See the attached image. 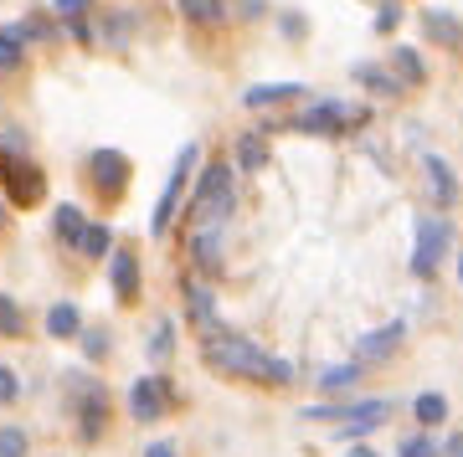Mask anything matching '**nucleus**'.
Masks as SVG:
<instances>
[{
	"label": "nucleus",
	"mask_w": 463,
	"mask_h": 457,
	"mask_svg": "<svg viewBox=\"0 0 463 457\" xmlns=\"http://www.w3.org/2000/svg\"><path fill=\"white\" fill-rule=\"evenodd\" d=\"M232 211H237V164L232 160L201 164L196 185L185 196V231L191 227H227Z\"/></svg>",
	"instance_id": "f257e3e1"
},
{
	"label": "nucleus",
	"mask_w": 463,
	"mask_h": 457,
	"mask_svg": "<svg viewBox=\"0 0 463 457\" xmlns=\"http://www.w3.org/2000/svg\"><path fill=\"white\" fill-rule=\"evenodd\" d=\"M62 391H67V416H72V432L83 447L109 437V422H114V406H109V386L99 376H88L83 365L62 370Z\"/></svg>",
	"instance_id": "f03ea898"
},
{
	"label": "nucleus",
	"mask_w": 463,
	"mask_h": 457,
	"mask_svg": "<svg viewBox=\"0 0 463 457\" xmlns=\"http://www.w3.org/2000/svg\"><path fill=\"white\" fill-rule=\"evenodd\" d=\"M201 365L222 380H258L263 386V365H268V350L248 340V334H237V329H222L212 340H201Z\"/></svg>",
	"instance_id": "7ed1b4c3"
},
{
	"label": "nucleus",
	"mask_w": 463,
	"mask_h": 457,
	"mask_svg": "<svg viewBox=\"0 0 463 457\" xmlns=\"http://www.w3.org/2000/svg\"><path fill=\"white\" fill-rule=\"evenodd\" d=\"M371 124V103H345V98H315L304 114L288 118V129L315 134V139H340V134H361Z\"/></svg>",
	"instance_id": "20e7f679"
},
{
	"label": "nucleus",
	"mask_w": 463,
	"mask_h": 457,
	"mask_svg": "<svg viewBox=\"0 0 463 457\" xmlns=\"http://www.w3.org/2000/svg\"><path fill=\"white\" fill-rule=\"evenodd\" d=\"M448 247H453V221L443 211L417 216V247H412V262H407L417 283H438V267H443Z\"/></svg>",
	"instance_id": "39448f33"
},
{
	"label": "nucleus",
	"mask_w": 463,
	"mask_h": 457,
	"mask_svg": "<svg viewBox=\"0 0 463 457\" xmlns=\"http://www.w3.org/2000/svg\"><path fill=\"white\" fill-rule=\"evenodd\" d=\"M196 164H201V145L191 139V145H181V154H175V164H170L165 191H160V201H155V216H149V237H170L175 216L185 211V180H191V170H196Z\"/></svg>",
	"instance_id": "423d86ee"
},
{
	"label": "nucleus",
	"mask_w": 463,
	"mask_h": 457,
	"mask_svg": "<svg viewBox=\"0 0 463 457\" xmlns=\"http://www.w3.org/2000/svg\"><path fill=\"white\" fill-rule=\"evenodd\" d=\"M83 175H88V185H93V196L114 206V201H124V191H129L134 164H129L124 149H93L88 164H83Z\"/></svg>",
	"instance_id": "0eeeda50"
},
{
	"label": "nucleus",
	"mask_w": 463,
	"mask_h": 457,
	"mask_svg": "<svg viewBox=\"0 0 463 457\" xmlns=\"http://www.w3.org/2000/svg\"><path fill=\"white\" fill-rule=\"evenodd\" d=\"M181 309H185V324L196 329L201 340H212V334H222V309H216V288L206 278H181Z\"/></svg>",
	"instance_id": "6e6552de"
},
{
	"label": "nucleus",
	"mask_w": 463,
	"mask_h": 457,
	"mask_svg": "<svg viewBox=\"0 0 463 457\" xmlns=\"http://www.w3.org/2000/svg\"><path fill=\"white\" fill-rule=\"evenodd\" d=\"M170 406H175V386H170L165 370H149V376H139L129 386V416L134 422H160V416H170Z\"/></svg>",
	"instance_id": "1a4fd4ad"
},
{
	"label": "nucleus",
	"mask_w": 463,
	"mask_h": 457,
	"mask_svg": "<svg viewBox=\"0 0 463 457\" xmlns=\"http://www.w3.org/2000/svg\"><path fill=\"white\" fill-rule=\"evenodd\" d=\"M304 422H325V426H345V422H361V416H392V401H381V396H355V401H309V406L298 411Z\"/></svg>",
	"instance_id": "9d476101"
},
{
	"label": "nucleus",
	"mask_w": 463,
	"mask_h": 457,
	"mask_svg": "<svg viewBox=\"0 0 463 457\" xmlns=\"http://www.w3.org/2000/svg\"><path fill=\"white\" fill-rule=\"evenodd\" d=\"M185 257L196 267V278H222V267H227V227H191L185 231Z\"/></svg>",
	"instance_id": "9b49d317"
},
{
	"label": "nucleus",
	"mask_w": 463,
	"mask_h": 457,
	"mask_svg": "<svg viewBox=\"0 0 463 457\" xmlns=\"http://www.w3.org/2000/svg\"><path fill=\"white\" fill-rule=\"evenodd\" d=\"M0 185H5V201L21 206V211H32V206L47 201V175H42V164L36 160H11L5 164V175H0Z\"/></svg>",
	"instance_id": "f8f14e48"
},
{
	"label": "nucleus",
	"mask_w": 463,
	"mask_h": 457,
	"mask_svg": "<svg viewBox=\"0 0 463 457\" xmlns=\"http://www.w3.org/2000/svg\"><path fill=\"white\" fill-rule=\"evenodd\" d=\"M402 344H407V319H392V324L355 334V350H350V359H361L365 370H371V365H386V359L397 355Z\"/></svg>",
	"instance_id": "ddd939ff"
},
{
	"label": "nucleus",
	"mask_w": 463,
	"mask_h": 457,
	"mask_svg": "<svg viewBox=\"0 0 463 457\" xmlns=\"http://www.w3.org/2000/svg\"><path fill=\"white\" fill-rule=\"evenodd\" d=\"M109 288H114V298L124 303V309L139 303L145 267H139V252H134V247H114V257H109Z\"/></svg>",
	"instance_id": "4468645a"
},
{
	"label": "nucleus",
	"mask_w": 463,
	"mask_h": 457,
	"mask_svg": "<svg viewBox=\"0 0 463 457\" xmlns=\"http://www.w3.org/2000/svg\"><path fill=\"white\" fill-rule=\"evenodd\" d=\"M422 175H428V191H432V206L438 211H453L463 201V185H458V175H453V164L438 154V149H422Z\"/></svg>",
	"instance_id": "2eb2a0df"
},
{
	"label": "nucleus",
	"mask_w": 463,
	"mask_h": 457,
	"mask_svg": "<svg viewBox=\"0 0 463 457\" xmlns=\"http://www.w3.org/2000/svg\"><path fill=\"white\" fill-rule=\"evenodd\" d=\"M268 160H273V145H268L263 129H242V134H237V145H232V164H237L242 175H263Z\"/></svg>",
	"instance_id": "dca6fc26"
},
{
	"label": "nucleus",
	"mask_w": 463,
	"mask_h": 457,
	"mask_svg": "<svg viewBox=\"0 0 463 457\" xmlns=\"http://www.w3.org/2000/svg\"><path fill=\"white\" fill-rule=\"evenodd\" d=\"M304 93H309L304 82H252L248 93H242V108H252V114H258V108H279V103H298Z\"/></svg>",
	"instance_id": "f3484780"
},
{
	"label": "nucleus",
	"mask_w": 463,
	"mask_h": 457,
	"mask_svg": "<svg viewBox=\"0 0 463 457\" xmlns=\"http://www.w3.org/2000/svg\"><path fill=\"white\" fill-rule=\"evenodd\" d=\"M365 376H371V370H365L361 359H340V365H325V370H319V376H315V391H319V396H340V391H355V386H361Z\"/></svg>",
	"instance_id": "a211bd4d"
},
{
	"label": "nucleus",
	"mask_w": 463,
	"mask_h": 457,
	"mask_svg": "<svg viewBox=\"0 0 463 457\" xmlns=\"http://www.w3.org/2000/svg\"><path fill=\"white\" fill-rule=\"evenodd\" d=\"M350 78L361 82L371 98H402V93H407V88L397 82V72H392V67H381V62H355V67H350Z\"/></svg>",
	"instance_id": "6ab92c4d"
},
{
	"label": "nucleus",
	"mask_w": 463,
	"mask_h": 457,
	"mask_svg": "<svg viewBox=\"0 0 463 457\" xmlns=\"http://www.w3.org/2000/svg\"><path fill=\"white\" fill-rule=\"evenodd\" d=\"M422 32H428V42H438V47H463V21L453 16V11H438V5H428L422 11Z\"/></svg>",
	"instance_id": "aec40b11"
},
{
	"label": "nucleus",
	"mask_w": 463,
	"mask_h": 457,
	"mask_svg": "<svg viewBox=\"0 0 463 457\" xmlns=\"http://www.w3.org/2000/svg\"><path fill=\"white\" fill-rule=\"evenodd\" d=\"M26 47H32V36H26L21 21L0 26V72H21L26 67Z\"/></svg>",
	"instance_id": "412c9836"
},
{
	"label": "nucleus",
	"mask_w": 463,
	"mask_h": 457,
	"mask_svg": "<svg viewBox=\"0 0 463 457\" xmlns=\"http://www.w3.org/2000/svg\"><path fill=\"white\" fill-rule=\"evenodd\" d=\"M392 72H397L402 88H422V82H428V62H422V51L407 47V42L392 47Z\"/></svg>",
	"instance_id": "4be33fe9"
},
{
	"label": "nucleus",
	"mask_w": 463,
	"mask_h": 457,
	"mask_svg": "<svg viewBox=\"0 0 463 457\" xmlns=\"http://www.w3.org/2000/svg\"><path fill=\"white\" fill-rule=\"evenodd\" d=\"M88 231V216H83V206L78 201H62L57 211H52V237L62 247H78V237Z\"/></svg>",
	"instance_id": "5701e85b"
},
{
	"label": "nucleus",
	"mask_w": 463,
	"mask_h": 457,
	"mask_svg": "<svg viewBox=\"0 0 463 457\" xmlns=\"http://www.w3.org/2000/svg\"><path fill=\"white\" fill-rule=\"evenodd\" d=\"M175 319H155L149 324V334H145V355H149V365H170L175 359Z\"/></svg>",
	"instance_id": "b1692460"
},
{
	"label": "nucleus",
	"mask_w": 463,
	"mask_h": 457,
	"mask_svg": "<svg viewBox=\"0 0 463 457\" xmlns=\"http://www.w3.org/2000/svg\"><path fill=\"white\" fill-rule=\"evenodd\" d=\"M114 227L109 221H88V231L78 237V257H88V262H109L114 257Z\"/></svg>",
	"instance_id": "393cba45"
},
{
	"label": "nucleus",
	"mask_w": 463,
	"mask_h": 457,
	"mask_svg": "<svg viewBox=\"0 0 463 457\" xmlns=\"http://www.w3.org/2000/svg\"><path fill=\"white\" fill-rule=\"evenodd\" d=\"M47 334L52 340H78V334H83V309H78V303H52L47 309Z\"/></svg>",
	"instance_id": "a878e982"
},
{
	"label": "nucleus",
	"mask_w": 463,
	"mask_h": 457,
	"mask_svg": "<svg viewBox=\"0 0 463 457\" xmlns=\"http://www.w3.org/2000/svg\"><path fill=\"white\" fill-rule=\"evenodd\" d=\"M175 5H181V16L191 26H206V32L227 21V0H175Z\"/></svg>",
	"instance_id": "bb28decb"
},
{
	"label": "nucleus",
	"mask_w": 463,
	"mask_h": 457,
	"mask_svg": "<svg viewBox=\"0 0 463 457\" xmlns=\"http://www.w3.org/2000/svg\"><path fill=\"white\" fill-rule=\"evenodd\" d=\"M0 340H26V303L0 294Z\"/></svg>",
	"instance_id": "cd10ccee"
},
{
	"label": "nucleus",
	"mask_w": 463,
	"mask_h": 457,
	"mask_svg": "<svg viewBox=\"0 0 463 457\" xmlns=\"http://www.w3.org/2000/svg\"><path fill=\"white\" fill-rule=\"evenodd\" d=\"M78 344H83V359H88V365H99V359H109V350H114V334H109L103 324H83Z\"/></svg>",
	"instance_id": "c85d7f7f"
},
{
	"label": "nucleus",
	"mask_w": 463,
	"mask_h": 457,
	"mask_svg": "<svg viewBox=\"0 0 463 457\" xmlns=\"http://www.w3.org/2000/svg\"><path fill=\"white\" fill-rule=\"evenodd\" d=\"M412 416H417L422 426H443V422H448V396H443V391H422V396L412 401Z\"/></svg>",
	"instance_id": "c756f323"
},
{
	"label": "nucleus",
	"mask_w": 463,
	"mask_h": 457,
	"mask_svg": "<svg viewBox=\"0 0 463 457\" xmlns=\"http://www.w3.org/2000/svg\"><path fill=\"white\" fill-rule=\"evenodd\" d=\"M134 26H139L134 11H109V16H103V42H109V47H124L134 36Z\"/></svg>",
	"instance_id": "7c9ffc66"
},
{
	"label": "nucleus",
	"mask_w": 463,
	"mask_h": 457,
	"mask_svg": "<svg viewBox=\"0 0 463 457\" xmlns=\"http://www.w3.org/2000/svg\"><path fill=\"white\" fill-rule=\"evenodd\" d=\"M0 457H32V432H26L21 422L0 426Z\"/></svg>",
	"instance_id": "2f4dec72"
},
{
	"label": "nucleus",
	"mask_w": 463,
	"mask_h": 457,
	"mask_svg": "<svg viewBox=\"0 0 463 457\" xmlns=\"http://www.w3.org/2000/svg\"><path fill=\"white\" fill-rule=\"evenodd\" d=\"M294 380H298L294 359H283V355H268V365H263V386H268V391H288Z\"/></svg>",
	"instance_id": "473e14b6"
},
{
	"label": "nucleus",
	"mask_w": 463,
	"mask_h": 457,
	"mask_svg": "<svg viewBox=\"0 0 463 457\" xmlns=\"http://www.w3.org/2000/svg\"><path fill=\"white\" fill-rule=\"evenodd\" d=\"M397 457H443V442L432 437V432H417V437L397 442Z\"/></svg>",
	"instance_id": "72a5a7b5"
},
{
	"label": "nucleus",
	"mask_w": 463,
	"mask_h": 457,
	"mask_svg": "<svg viewBox=\"0 0 463 457\" xmlns=\"http://www.w3.org/2000/svg\"><path fill=\"white\" fill-rule=\"evenodd\" d=\"M376 426H386V422H381V416H361V422L330 426V432H335V437H340V442H365V437H371V432H376Z\"/></svg>",
	"instance_id": "f704fd0d"
},
{
	"label": "nucleus",
	"mask_w": 463,
	"mask_h": 457,
	"mask_svg": "<svg viewBox=\"0 0 463 457\" xmlns=\"http://www.w3.org/2000/svg\"><path fill=\"white\" fill-rule=\"evenodd\" d=\"M371 26H376V36H397L402 5H397V0H381V5H376V21H371Z\"/></svg>",
	"instance_id": "c9c22d12"
},
{
	"label": "nucleus",
	"mask_w": 463,
	"mask_h": 457,
	"mask_svg": "<svg viewBox=\"0 0 463 457\" xmlns=\"http://www.w3.org/2000/svg\"><path fill=\"white\" fill-rule=\"evenodd\" d=\"M279 32H283V42H304V32H309L304 11H279Z\"/></svg>",
	"instance_id": "e433bc0d"
},
{
	"label": "nucleus",
	"mask_w": 463,
	"mask_h": 457,
	"mask_svg": "<svg viewBox=\"0 0 463 457\" xmlns=\"http://www.w3.org/2000/svg\"><path fill=\"white\" fill-rule=\"evenodd\" d=\"M52 11L62 16V26H72V21H88V11H93V0H52Z\"/></svg>",
	"instance_id": "4c0bfd02"
},
{
	"label": "nucleus",
	"mask_w": 463,
	"mask_h": 457,
	"mask_svg": "<svg viewBox=\"0 0 463 457\" xmlns=\"http://www.w3.org/2000/svg\"><path fill=\"white\" fill-rule=\"evenodd\" d=\"M21 401V376L11 365H0V406H16Z\"/></svg>",
	"instance_id": "58836bf2"
},
{
	"label": "nucleus",
	"mask_w": 463,
	"mask_h": 457,
	"mask_svg": "<svg viewBox=\"0 0 463 457\" xmlns=\"http://www.w3.org/2000/svg\"><path fill=\"white\" fill-rule=\"evenodd\" d=\"M139 457H181V447H175V442H145Z\"/></svg>",
	"instance_id": "ea45409f"
},
{
	"label": "nucleus",
	"mask_w": 463,
	"mask_h": 457,
	"mask_svg": "<svg viewBox=\"0 0 463 457\" xmlns=\"http://www.w3.org/2000/svg\"><path fill=\"white\" fill-rule=\"evenodd\" d=\"M443 457H463V432H453V437H443Z\"/></svg>",
	"instance_id": "a19ab883"
},
{
	"label": "nucleus",
	"mask_w": 463,
	"mask_h": 457,
	"mask_svg": "<svg viewBox=\"0 0 463 457\" xmlns=\"http://www.w3.org/2000/svg\"><path fill=\"white\" fill-rule=\"evenodd\" d=\"M345 457H381V452H376V447H365V442H355V447H350Z\"/></svg>",
	"instance_id": "79ce46f5"
},
{
	"label": "nucleus",
	"mask_w": 463,
	"mask_h": 457,
	"mask_svg": "<svg viewBox=\"0 0 463 457\" xmlns=\"http://www.w3.org/2000/svg\"><path fill=\"white\" fill-rule=\"evenodd\" d=\"M5 164H11V154H5V149H0V175H5Z\"/></svg>",
	"instance_id": "37998d69"
},
{
	"label": "nucleus",
	"mask_w": 463,
	"mask_h": 457,
	"mask_svg": "<svg viewBox=\"0 0 463 457\" xmlns=\"http://www.w3.org/2000/svg\"><path fill=\"white\" fill-rule=\"evenodd\" d=\"M5 216H11V211H5V201H0V231H5Z\"/></svg>",
	"instance_id": "c03bdc74"
},
{
	"label": "nucleus",
	"mask_w": 463,
	"mask_h": 457,
	"mask_svg": "<svg viewBox=\"0 0 463 457\" xmlns=\"http://www.w3.org/2000/svg\"><path fill=\"white\" fill-rule=\"evenodd\" d=\"M458 283H463V252H458Z\"/></svg>",
	"instance_id": "a18cd8bd"
}]
</instances>
